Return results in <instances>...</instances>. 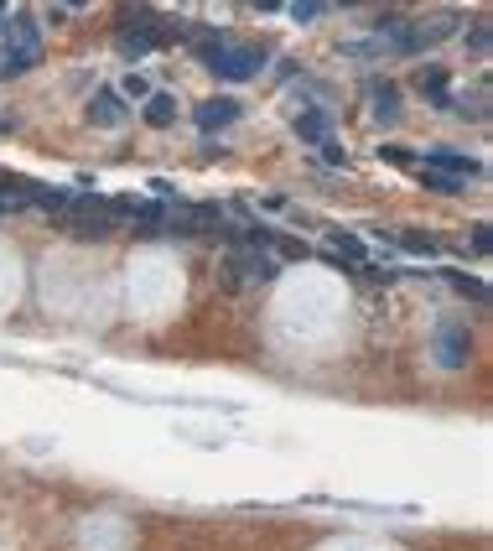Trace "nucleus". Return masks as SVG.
Returning a JSON list of instances; mask_svg holds the SVG:
<instances>
[{
    "mask_svg": "<svg viewBox=\"0 0 493 551\" xmlns=\"http://www.w3.org/2000/svg\"><path fill=\"white\" fill-rule=\"evenodd\" d=\"M426 167H432V172H447V177H462V182L483 172V167H478V156H468V151H452V146L426 151Z\"/></svg>",
    "mask_w": 493,
    "mask_h": 551,
    "instance_id": "obj_7",
    "label": "nucleus"
},
{
    "mask_svg": "<svg viewBox=\"0 0 493 551\" xmlns=\"http://www.w3.org/2000/svg\"><path fill=\"white\" fill-rule=\"evenodd\" d=\"M239 120V105L234 99H203L198 105V130H224Z\"/></svg>",
    "mask_w": 493,
    "mask_h": 551,
    "instance_id": "obj_9",
    "label": "nucleus"
},
{
    "mask_svg": "<svg viewBox=\"0 0 493 551\" xmlns=\"http://www.w3.org/2000/svg\"><path fill=\"white\" fill-rule=\"evenodd\" d=\"M62 229L73 234V239H83V245H94V239H109L115 213L99 198H73V209H62Z\"/></svg>",
    "mask_w": 493,
    "mask_h": 551,
    "instance_id": "obj_3",
    "label": "nucleus"
},
{
    "mask_svg": "<svg viewBox=\"0 0 493 551\" xmlns=\"http://www.w3.org/2000/svg\"><path fill=\"white\" fill-rule=\"evenodd\" d=\"M120 99H151V84H145L141 73H125V84H120Z\"/></svg>",
    "mask_w": 493,
    "mask_h": 551,
    "instance_id": "obj_19",
    "label": "nucleus"
},
{
    "mask_svg": "<svg viewBox=\"0 0 493 551\" xmlns=\"http://www.w3.org/2000/svg\"><path fill=\"white\" fill-rule=\"evenodd\" d=\"M332 245H338V250L349 255V260H364V245H358V239H353V234H343V229H332Z\"/></svg>",
    "mask_w": 493,
    "mask_h": 551,
    "instance_id": "obj_20",
    "label": "nucleus"
},
{
    "mask_svg": "<svg viewBox=\"0 0 493 551\" xmlns=\"http://www.w3.org/2000/svg\"><path fill=\"white\" fill-rule=\"evenodd\" d=\"M37 58H42L37 26L26 22V16H16L11 32H5V42H0V79H21V73H32Z\"/></svg>",
    "mask_w": 493,
    "mask_h": 551,
    "instance_id": "obj_1",
    "label": "nucleus"
},
{
    "mask_svg": "<svg viewBox=\"0 0 493 551\" xmlns=\"http://www.w3.org/2000/svg\"><path fill=\"white\" fill-rule=\"evenodd\" d=\"M421 182L436 188V192H457L462 188V177H447V172H432V167H421Z\"/></svg>",
    "mask_w": 493,
    "mask_h": 551,
    "instance_id": "obj_16",
    "label": "nucleus"
},
{
    "mask_svg": "<svg viewBox=\"0 0 493 551\" xmlns=\"http://www.w3.org/2000/svg\"><path fill=\"white\" fill-rule=\"evenodd\" d=\"M203 52L208 73H219V79H228V84H239V79H255V68H260V47H239V42H203L198 47Z\"/></svg>",
    "mask_w": 493,
    "mask_h": 551,
    "instance_id": "obj_2",
    "label": "nucleus"
},
{
    "mask_svg": "<svg viewBox=\"0 0 493 551\" xmlns=\"http://www.w3.org/2000/svg\"><path fill=\"white\" fill-rule=\"evenodd\" d=\"M145 120H151L156 130H166L172 120H177V99H172V94H151V99H145Z\"/></svg>",
    "mask_w": 493,
    "mask_h": 551,
    "instance_id": "obj_11",
    "label": "nucleus"
},
{
    "mask_svg": "<svg viewBox=\"0 0 493 551\" xmlns=\"http://www.w3.org/2000/svg\"><path fill=\"white\" fill-rule=\"evenodd\" d=\"M488 42H493V32H488V22H473V37H468V47H473L478 58L488 52Z\"/></svg>",
    "mask_w": 493,
    "mask_h": 551,
    "instance_id": "obj_21",
    "label": "nucleus"
},
{
    "mask_svg": "<svg viewBox=\"0 0 493 551\" xmlns=\"http://www.w3.org/2000/svg\"><path fill=\"white\" fill-rule=\"evenodd\" d=\"M468 349H473V339H468V322H436V364L442 369H462L468 364Z\"/></svg>",
    "mask_w": 493,
    "mask_h": 551,
    "instance_id": "obj_5",
    "label": "nucleus"
},
{
    "mask_svg": "<svg viewBox=\"0 0 493 551\" xmlns=\"http://www.w3.org/2000/svg\"><path fill=\"white\" fill-rule=\"evenodd\" d=\"M166 219H172V213H166L162 203H135V213H130V229H135V239H162V234H166Z\"/></svg>",
    "mask_w": 493,
    "mask_h": 551,
    "instance_id": "obj_8",
    "label": "nucleus"
},
{
    "mask_svg": "<svg viewBox=\"0 0 493 551\" xmlns=\"http://www.w3.org/2000/svg\"><path fill=\"white\" fill-rule=\"evenodd\" d=\"M275 276H281V266H275L260 245L228 250V281H260V286H265V281H275Z\"/></svg>",
    "mask_w": 493,
    "mask_h": 551,
    "instance_id": "obj_4",
    "label": "nucleus"
},
{
    "mask_svg": "<svg viewBox=\"0 0 493 551\" xmlns=\"http://www.w3.org/2000/svg\"><path fill=\"white\" fill-rule=\"evenodd\" d=\"M62 5H73V11H79V5H88V0H62Z\"/></svg>",
    "mask_w": 493,
    "mask_h": 551,
    "instance_id": "obj_23",
    "label": "nucleus"
},
{
    "mask_svg": "<svg viewBox=\"0 0 493 551\" xmlns=\"http://www.w3.org/2000/svg\"><path fill=\"white\" fill-rule=\"evenodd\" d=\"M296 130H302L307 141H322V135H328V115H322V109H312V115H302V120H296Z\"/></svg>",
    "mask_w": 493,
    "mask_h": 551,
    "instance_id": "obj_15",
    "label": "nucleus"
},
{
    "mask_svg": "<svg viewBox=\"0 0 493 551\" xmlns=\"http://www.w3.org/2000/svg\"><path fill=\"white\" fill-rule=\"evenodd\" d=\"M473 250H478V255H488V250H493V239H488V224H473Z\"/></svg>",
    "mask_w": 493,
    "mask_h": 551,
    "instance_id": "obj_22",
    "label": "nucleus"
},
{
    "mask_svg": "<svg viewBox=\"0 0 493 551\" xmlns=\"http://www.w3.org/2000/svg\"><path fill=\"white\" fill-rule=\"evenodd\" d=\"M395 245H400V250H411V255H436V239H432V234H415V229H400V234H395Z\"/></svg>",
    "mask_w": 493,
    "mask_h": 551,
    "instance_id": "obj_14",
    "label": "nucleus"
},
{
    "mask_svg": "<svg viewBox=\"0 0 493 551\" xmlns=\"http://www.w3.org/2000/svg\"><path fill=\"white\" fill-rule=\"evenodd\" d=\"M0 11H5V0H0Z\"/></svg>",
    "mask_w": 493,
    "mask_h": 551,
    "instance_id": "obj_24",
    "label": "nucleus"
},
{
    "mask_svg": "<svg viewBox=\"0 0 493 551\" xmlns=\"http://www.w3.org/2000/svg\"><path fill=\"white\" fill-rule=\"evenodd\" d=\"M447 276H452V286L462 292V297H478V302L488 297V286H483V281H473V276H462V271H447Z\"/></svg>",
    "mask_w": 493,
    "mask_h": 551,
    "instance_id": "obj_17",
    "label": "nucleus"
},
{
    "mask_svg": "<svg viewBox=\"0 0 493 551\" xmlns=\"http://www.w3.org/2000/svg\"><path fill=\"white\" fill-rule=\"evenodd\" d=\"M415 89L432 94L436 105H447V73H442V68H421V73H415Z\"/></svg>",
    "mask_w": 493,
    "mask_h": 551,
    "instance_id": "obj_13",
    "label": "nucleus"
},
{
    "mask_svg": "<svg viewBox=\"0 0 493 551\" xmlns=\"http://www.w3.org/2000/svg\"><path fill=\"white\" fill-rule=\"evenodd\" d=\"M172 37H177V32H172V26H162V22H125V32H120V52H130V58H135V52H151V47H162V42H172Z\"/></svg>",
    "mask_w": 493,
    "mask_h": 551,
    "instance_id": "obj_6",
    "label": "nucleus"
},
{
    "mask_svg": "<svg viewBox=\"0 0 493 551\" xmlns=\"http://www.w3.org/2000/svg\"><path fill=\"white\" fill-rule=\"evenodd\" d=\"M88 115H94V126H120V120H125L120 94H115V89H99V94H94V105H88Z\"/></svg>",
    "mask_w": 493,
    "mask_h": 551,
    "instance_id": "obj_10",
    "label": "nucleus"
},
{
    "mask_svg": "<svg viewBox=\"0 0 493 551\" xmlns=\"http://www.w3.org/2000/svg\"><path fill=\"white\" fill-rule=\"evenodd\" d=\"M369 99H374V115H379V120H395V115H400V89L395 84H374Z\"/></svg>",
    "mask_w": 493,
    "mask_h": 551,
    "instance_id": "obj_12",
    "label": "nucleus"
},
{
    "mask_svg": "<svg viewBox=\"0 0 493 551\" xmlns=\"http://www.w3.org/2000/svg\"><path fill=\"white\" fill-rule=\"evenodd\" d=\"M322 11H328V0H291V16L296 22H317Z\"/></svg>",
    "mask_w": 493,
    "mask_h": 551,
    "instance_id": "obj_18",
    "label": "nucleus"
}]
</instances>
